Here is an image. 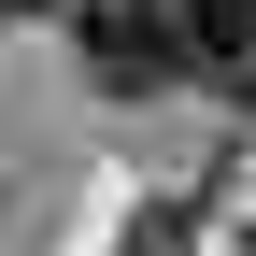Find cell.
<instances>
[{"label": "cell", "instance_id": "cell-1", "mask_svg": "<svg viewBox=\"0 0 256 256\" xmlns=\"http://www.w3.org/2000/svg\"><path fill=\"white\" fill-rule=\"evenodd\" d=\"M72 57H86V86H114V100L185 86V28H171V0H72Z\"/></svg>", "mask_w": 256, "mask_h": 256}, {"label": "cell", "instance_id": "cell-3", "mask_svg": "<svg viewBox=\"0 0 256 256\" xmlns=\"http://www.w3.org/2000/svg\"><path fill=\"white\" fill-rule=\"evenodd\" d=\"M14 14H43V0H0V28H14Z\"/></svg>", "mask_w": 256, "mask_h": 256}, {"label": "cell", "instance_id": "cell-2", "mask_svg": "<svg viewBox=\"0 0 256 256\" xmlns=\"http://www.w3.org/2000/svg\"><path fill=\"white\" fill-rule=\"evenodd\" d=\"M171 28H185V86L256 100V0H171Z\"/></svg>", "mask_w": 256, "mask_h": 256}]
</instances>
